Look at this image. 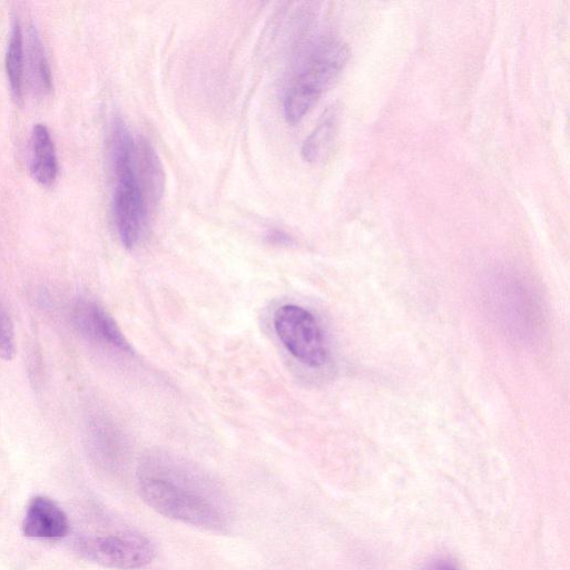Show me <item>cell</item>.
<instances>
[{
    "instance_id": "obj_1",
    "label": "cell",
    "mask_w": 570,
    "mask_h": 570,
    "mask_svg": "<svg viewBox=\"0 0 570 570\" xmlns=\"http://www.w3.org/2000/svg\"><path fill=\"white\" fill-rule=\"evenodd\" d=\"M138 491L156 512L212 531L230 522L227 498L205 472L167 452L147 454L138 469Z\"/></svg>"
},
{
    "instance_id": "obj_2",
    "label": "cell",
    "mask_w": 570,
    "mask_h": 570,
    "mask_svg": "<svg viewBox=\"0 0 570 570\" xmlns=\"http://www.w3.org/2000/svg\"><path fill=\"white\" fill-rule=\"evenodd\" d=\"M110 159L115 175V225L120 242L130 249L144 233L148 207L135 169V139L119 116L111 124Z\"/></svg>"
},
{
    "instance_id": "obj_3",
    "label": "cell",
    "mask_w": 570,
    "mask_h": 570,
    "mask_svg": "<svg viewBox=\"0 0 570 570\" xmlns=\"http://www.w3.org/2000/svg\"><path fill=\"white\" fill-rule=\"evenodd\" d=\"M348 59L347 46L333 38L316 42L291 82L284 98L287 122L297 124L336 79Z\"/></svg>"
},
{
    "instance_id": "obj_4",
    "label": "cell",
    "mask_w": 570,
    "mask_h": 570,
    "mask_svg": "<svg viewBox=\"0 0 570 570\" xmlns=\"http://www.w3.org/2000/svg\"><path fill=\"white\" fill-rule=\"evenodd\" d=\"M274 328L286 350L299 362L312 367L326 362L328 352L323 331L304 307L293 304L278 307Z\"/></svg>"
},
{
    "instance_id": "obj_5",
    "label": "cell",
    "mask_w": 570,
    "mask_h": 570,
    "mask_svg": "<svg viewBox=\"0 0 570 570\" xmlns=\"http://www.w3.org/2000/svg\"><path fill=\"white\" fill-rule=\"evenodd\" d=\"M76 550L91 562L120 570L142 568L155 553L146 537L131 531L81 538L76 542Z\"/></svg>"
},
{
    "instance_id": "obj_6",
    "label": "cell",
    "mask_w": 570,
    "mask_h": 570,
    "mask_svg": "<svg viewBox=\"0 0 570 570\" xmlns=\"http://www.w3.org/2000/svg\"><path fill=\"white\" fill-rule=\"evenodd\" d=\"M72 320L78 331L90 341L132 353L115 320L97 303L79 299L72 308Z\"/></svg>"
},
{
    "instance_id": "obj_7",
    "label": "cell",
    "mask_w": 570,
    "mask_h": 570,
    "mask_svg": "<svg viewBox=\"0 0 570 570\" xmlns=\"http://www.w3.org/2000/svg\"><path fill=\"white\" fill-rule=\"evenodd\" d=\"M24 535L36 539H59L68 531V520L60 507L47 497L30 500L22 521Z\"/></svg>"
},
{
    "instance_id": "obj_8",
    "label": "cell",
    "mask_w": 570,
    "mask_h": 570,
    "mask_svg": "<svg viewBox=\"0 0 570 570\" xmlns=\"http://www.w3.org/2000/svg\"><path fill=\"white\" fill-rule=\"evenodd\" d=\"M135 169L147 207L157 204L163 195L165 174L157 153L144 137L135 140Z\"/></svg>"
},
{
    "instance_id": "obj_9",
    "label": "cell",
    "mask_w": 570,
    "mask_h": 570,
    "mask_svg": "<svg viewBox=\"0 0 570 570\" xmlns=\"http://www.w3.org/2000/svg\"><path fill=\"white\" fill-rule=\"evenodd\" d=\"M30 173L42 186H50L58 175V159L51 134L46 125L36 124L30 137Z\"/></svg>"
},
{
    "instance_id": "obj_10",
    "label": "cell",
    "mask_w": 570,
    "mask_h": 570,
    "mask_svg": "<svg viewBox=\"0 0 570 570\" xmlns=\"http://www.w3.org/2000/svg\"><path fill=\"white\" fill-rule=\"evenodd\" d=\"M340 119L338 106H330L323 112L315 128L303 142L302 156L304 160L320 163L326 159L335 142Z\"/></svg>"
},
{
    "instance_id": "obj_11",
    "label": "cell",
    "mask_w": 570,
    "mask_h": 570,
    "mask_svg": "<svg viewBox=\"0 0 570 570\" xmlns=\"http://www.w3.org/2000/svg\"><path fill=\"white\" fill-rule=\"evenodd\" d=\"M27 61L35 92L49 94L52 89L51 70L40 35L33 24L29 26L28 31Z\"/></svg>"
},
{
    "instance_id": "obj_12",
    "label": "cell",
    "mask_w": 570,
    "mask_h": 570,
    "mask_svg": "<svg viewBox=\"0 0 570 570\" xmlns=\"http://www.w3.org/2000/svg\"><path fill=\"white\" fill-rule=\"evenodd\" d=\"M6 71L12 96L20 101L23 92L24 48L21 23L17 17H13L11 23L6 51Z\"/></svg>"
},
{
    "instance_id": "obj_13",
    "label": "cell",
    "mask_w": 570,
    "mask_h": 570,
    "mask_svg": "<svg viewBox=\"0 0 570 570\" xmlns=\"http://www.w3.org/2000/svg\"><path fill=\"white\" fill-rule=\"evenodd\" d=\"M14 353V334L11 321L0 303V357L9 360Z\"/></svg>"
},
{
    "instance_id": "obj_14",
    "label": "cell",
    "mask_w": 570,
    "mask_h": 570,
    "mask_svg": "<svg viewBox=\"0 0 570 570\" xmlns=\"http://www.w3.org/2000/svg\"><path fill=\"white\" fill-rule=\"evenodd\" d=\"M265 238L269 244L276 246H291L294 244V239L287 233L278 228L269 229Z\"/></svg>"
},
{
    "instance_id": "obj_15",
    "label": "cell",
    "mask_w": 570,
    "mask_h": 570,
    "mask_svg": "<svg viewBox=\"0 0 570 570\" xmlns=\"http://www.w3.org/2000/svg\"><path fill=\"white\" fill-rule=\"evenodd\" d=\"M422 570H459L456 564L445 558H436L429 561Z\"/></svg>"
}]
</instances>
